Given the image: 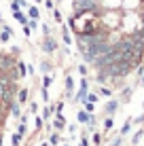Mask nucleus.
I'll use <instances>...</instances> for the list:
<instances>
[{"label": "nucleus", "mask_w": 144, "mask_h": 146, "mask_svg": "<svg viewBox=\"0 0 144 146\" xmlns=\"http://www.w3.org/2000/svg\"><path fill=\"white\" fill-rule=\"evenodd\" d=\"M87 98V80H81V89L76 93V102H85Z\"/></svg>", "instance_id": "1"}, {"label": "nucleus", "mask_w": 144, "mask_h": 146, "mask_svg": "<svg viewBox=\"0 0 144 146\" xmlns=\"http://www.w3.org/2000/svg\"><path fill=\"white\" fill-rule=\"evenodd\" d=\"M55 47H57V44H55V40H53V38H44V42H42V49H44V51H49V53H51V51H55Z\"/></svg>", "instance_id": "2"}, {"label": "nucleus", "mask_w": 144, "mask_h": 146, "mask_svg": "<svg viewBox=\"0 0 144 146\" xmlns=\"http://www.w3.org/2000/svg\"><path fill=\"white\" fill-rule=\"evenodd\" d=\"M11 34H13V32H11V28L4 26V28H2V32H0V40H2V42H7V40L11 38Z\"/></svg>", "instance_id": "3"}, {"label": "nucleus", "mask_w": 144, "mask_h": 146, "mask_svg": "<svg viewBox=\"0 0 144 146\" xmlns=\"http://www.w3.org/2000/svg\"><path fill=\"white\" fill-rule=\"evenodd\" d=\"M15 13V19H17V21L19 23H23V26H26V23H28V19H26V15H23L21 11H13Z\"/></svg>", "instance_id": "4"}, {"label": "nucleus", "mask_w": 144, "mask_h": 146, "mask_svg": "<svg viewBox=\"0 0 144 146\" xmlns=\"http://www.w3.org/2000/svg\"><path fill=\"white\" fill-rule=\"evenodd\" d=\"M53 127H55V129H64V127H66V121H64V117H62V114H59V117H57V121L53 123Z\"/></svg>", "instance_id": "5"}, {"label": "nucleus", "mask_w": 144, "mask_h": 146, "mask_svg": "<svg viewBox=\"0 0 144 146\" xmlns=\"http://www.w3.org/2000/svg\"><path fill=\"white\" fill-rule=\"evenodd\" d=\"M89 121V112L87 110H81V112H78V123H87Z\"/></svg>", "instance_id": "6"}, {"label": "nucleus", "mask_w": 144, "mask_h": 146, "mask_svg": "<svg viewBox=\"0 0 144 146\" xmlns=\"http://www.w3.org/2000/svg\"><path fill=\"white\" fill-rule=\"evenodd\" d=\"M117 108H119V102H108V104H106V112H108V114L115 112Z\"/></svg>", "instance_id": "7"}, {"label": "nucleus", "mask_w": 144, "mask_h": 146, "mask_svg": "<svg viewBox=\"0 0 144 146\" xmlns=\"http://www.w3.org/2000/svg\"><path fill=\"white\" fill-rule=\"evenodd\" d=\"M72 87H74V80H72V76H66V91H68V95L72 93Z\"/></svg>", "instance_id": "8"}, {"label": "nucleus", "mask_w": 144, "mask_h": 146, "mask_svg": "<svg viewBox=\"0 0 144 146\" xmlns=\"http://www.w3.org/2000/svg\"><path fill=\"white\" fill-rule=\"evenodd\" d=\"M17 68H19V70H17V74H19V76H23V74H26V72H28V68H26V64H21V62H19V64H17Z\"/></svg>", "instance_id": "9"}, {"label": "nucleus", "mask_w": 144, "mask_h": 146, "mask_svg": "<svg viewBox=\"0 0 144 146\" xmlns=\"http://www.w3.org/2000/svg\"><path fill=\"white\" fill-rule=\"evenodd\" d=\"M28 13H30V17H32V19H38V9L36 7H30Z\"/></svg>", "instance_id": "10"}, {"label": "nucleus", "mask_w": 144, "mask_h": 146, "mask_svg": "<svg viewBox=\"0 0 144 146\" xmlns=\"http://www.w3.org/2000/svg\"><path fill=\"white\" fill-rule=\"evenodd\" d=\"M26 100H28V91H26V89H21V91H19V104H23Z\"/></svg>", "instance_id": "11"}, {"label": "nucleus", "mask_w": 144, "mask_h": 146, "mask_svg": "<svg viewBox=\"0 0 144 146\" xmlns=\"http://www.w3.org/2000/svg\"><path fill=\"white\" fill-rule=\"evenodd\" d=\"M85 102H91V104H93V102H98V95H96V93L87 95V98H85Z\"/></svg>", "instance_id": "12"}, {"label": "nucleus", "mask_w": 144, "mask_h": 146, "mask_svg": "<svg viewBox=\"0 0 144 146\" xmlns=\"http://www.w3.org/2000/svg\"><path fill=\"white\" fill-rule=\"evenodd\" d=\"M112 123H115V119H106V121H104V127L110 129V127H112Z\"/></svg>", "instance_id": "13"}, {"label": "nucleus", "mask_w": 144, "mask_h": 146, "mask_svg": "<svg viewBox=\"0 0 144 146\" xmlns=\"http://www.w3.org/2000/svg\"><path fill=\"white\" fill-rule=\"evenodd\" d=\"M129 127H131V123H129V121H127V123H125V125H123V129H121V133H123V135H125L127 131H129Z\"/></svg>", "instance_id": "14"}, {"label": "nucleus", "mask_w": 144, "mask_h": 146, "mask_svg": "<svg viewBox=\"0 0 144 146\" xmlns=\"http://www.w3.org/2000/svg\"><path fill=\"white\" fill-rule=\"evenodd\" d=\"M19 142H21V133H17V135H13V144L17 146Z\"/></svg>", "instance_id": "15"}, {"label": "nucleus", "mask_w": 144, "mask_h": 146, "mask_svg": "<svg viewBox=\"0 0 144 146\" xmlns=\"http://www.w3.org/2000/svg\"><path fill=\"white\" fill-rule=\"evenodd\" d=\"M142 135H144L142 131H138L136 135H133V144H138V142H140V138H142Z\"/></svg>", "instance_id": "16"}, {"label": "nucleus", "mask_w": 144, "mask_h": 146, "mask_svg": "<svg viewBox=\"0 0 144 146\" xmlns=\"http://www.w3.org/2000/svg\"><path fill=\"white\" fill-rule=\"evenodd\" d=\"M51 117V108H44V112H42V119H49Z\"/></svg>", "instance_id": "17"}, {"label": "nucleus", "mask_w": 144, "mask_h": 146, "mask_svg": "<svg viewBox=\"0 0 144 146\" xmlns=\"http://www.w3.org/2000/svg\"><path fill=\"white\" fill-rule=\"evenodd\" d=\"M57 142H59V135L53 133V135H51V144H57Z\"/></svg>", "instance_id": "18"}, {"label": "nucleus", "mask_w": 144, "mask_h": 146, "mask_svg": "<svg viewBox=\"0 0 144 146\" xmlns=\"http://www.w3.org/2000/svg\"><path fill=\"white\" fill-rule=\"evenodd\" d=\"M85 108H87V112H93V104L91 102H85Z\"/></svg>", "instance_id": "19"}, {"label": "nucleus", "mask_w": 144, "mask_h": 146, "mask_svg": "<svg viewBox=\"0 0 144 146\" xmlns=\"http://www.w3.org/2000/svg\"><path fill=\"white\" fill-rule=\"evenodd\" d=\"M17 133H21V135L26 133V123H21V125H19V131H17Z\"/></svg>", "instance_id": "20"}, {"label": "nucleus", "mask_w": 144, "mask_h": 146, "mask_svg": "<svg viewBox=\"0 0 144 146\" xmlns=\"http://www.w3.org/2000/svg\"><path fill=\"white\" fill-rule=\"evenodd\" d=\"M123 98H125V100L131 98V89H125V91H123Z\"/></svg>", "instance_id": "21"}, {"label": "nucleus", "mask_w": 144, "mask_h": 146, "mask_svg": "<svg viewBox=\"0 0 144 146\" xmlns=\"http://www.w3.org/2000/svg\"><path fill=\"white\" fill-rule=\"evenodd\" d=\"M40 70H42V72H49V70H51V66H49V64H42Z\"/></svg>", "instance_id": "22"}, {"label": "nucleus", "mask_w": 144, "mask_h": 146, "mask_svg": "<svg viewBox=\"0 0 144 146\" xmlns=\"http://www.w3.org/2000/svg\"><path fill=\"white\" fill-rule=\"evenodd\" d=\"M42 85H44V89H47L49 85H51V76H47V78H44V83H42Z\"/></svg>", "instance_id": "23"}, {"label": "nucleus", "mask_w": 144, "mask_h": 146, "mask_svg": "<svg viewBox=\"0 0 144 146\" xmlns=\"http://www.w3.org/2000/svg\"><path fill=\"white\" fill-rule=\"evenodd\" d=\"M119 144H121V138H117V140H115V142H112L110 146H119Z\"/></svg>", "instance_id": "24"}, {"label": "nucleus", "mask_w": 144, "mask_h": 146, "mask_svg": "<svg viewBox=\"0 0 144 146\" xmlns=\"http://www.w3.org/2000/svg\"><path fill=\"white\" fill-rule=\"evenodd\" d=\"M140 72H142V83H144V68H140Z\"/></svg>", "instance_id": "25"}, {"label": "nucleus", "mask_w": 144, "mask_h": 146, "mask_svg": "<svg viewBox=\"0 0 144 146\" xmlns=\"http://www.w3.org/2000/svg\"><path fill=\"white\" fill-rule=\"evenodd\" d=\"M0 146H2V135H0Z\"/></svg>", "instance_id": "26"}, {"label": "nucleus", "mask_w": 144, "mask_h": 146, "mask_svg": "<svg viewBox=\"0 0 144 146\" xmlns=\"http://www.w3.org/2000/svg\"><path fill=\"white\" fill-rule=\"evenodd\" d=\"M36 2H40V0H36Z\"/></svg>", "instance_id": "27"}, {"label": "nucleus", "mask_w": 144, "mask_h": 146, "mask_svg": "<svg viewBox=\"0 0 144 146\" xmlns=\"http://www.w3.org/2000/svg\"><path fill=\"white\" fill-rule=\"evenodd\" d=\"M0 19H2V17H0Z\"/></svg>", "instance_id": "28"}]
</instances>
